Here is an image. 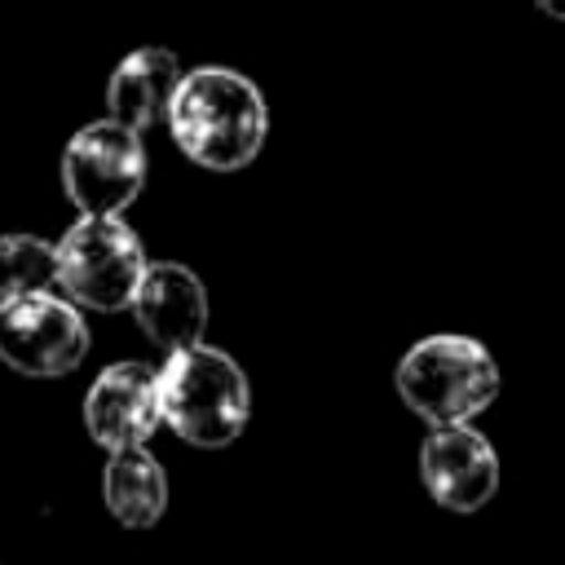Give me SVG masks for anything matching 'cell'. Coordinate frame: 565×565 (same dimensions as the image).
Wrapping results in <instances>:
<instances>
[{
  "label": "cell",
  "instance_id": "cell-1",
  "mask_svg": "<svg viewBox=\"0 0 565 565\" xmlns=\"http://www.w3.org/2000/svg\"><path fill=\"white\" fill-rule=\"evenodd\" d=\"M168 132L190 163L207 172H238L269 137V106L243 71L194 66L172 93Z\"/></svg>",
  "mask_w": 565,
  "mask_h": 565
},
{
  "label": "cell",
  "instance_id": "cell-2",
  "mask_svg": "<svg viewBox=\"0 0 565 565\" xmlns=\"http://www.w3.org/2000/svg\"><path fill=\"white\" fill-rule=\"evenodd\" d=\"M159 402L163 424L199 450H221L238 441L252 415V388L243 366L225 349H212L203 340L168 349L159 366Z\"/></svg>",
  "mask_w": 565,
  "mask_h": 565
},
{
  "label": "cell",
  "instance_id": "cell-3",
  "mask_svg": "<svg viewBox=\"0 0 565 565\" xmlns=\"http://www.w3.org/2000/svg\"><path fill=\"white\" fill-rule=\"evenodd\" d=\"M393 388L433 428L468 424L499 397V366L472 335H424L402 353Z\"/></svg>",
  "mask_w": 565,
  "mask_h": 565
},
{
  "label": "cell",
  "instance_id": "cell-4",
  "mask_svg": "<svg viewBox=\"0 0 565 565\" xmlns=\"http://www.w3.org/2000/svg\"><path fill=\"white\" fill-rule=\"evenodd\" d=\"M146 247L124 216H84L57 238V287L97 313H119L146 274Z\"/></svg>",
  "mask_w": 565,
  "mask_h": 565
},
{
  "label": "cell",
  "instance_id": "cell-5",
  "mask_svg": "<svg viewBox=\"0 0 565 565\" xmlns=\"http://www.w3.org/2000/svg\"><path fill=\"white\" fill-rule=\"evenodd\" d=\"M146 185L141 132L119 119L84 124L62 150V190L84 216H119Z\"/></svg>",
  "mask_w": 565,
  "mask_h": 565
},
{
  "label": "cell",
  "instance_id": "cell-6",
  "mask_svg": "<svg viewBox=\"0 0 565 565\" xmlns=\"http://www.w3.org/2000/svg\"><path fill=\"white\" fill-rule=\"evenodd\" d=\"M88 353V322L71 296L22 291L0 300V362L31 380L71 375Z\"/></svg>",
  "mask_w": 565,
  "mask_h": 565
},
{
  "label": "cell",
  "instance_id": "cell-7",
  "mask_svg": "<svg viewBox=\"0 0 565 565\" xmlns=\"http://www.w3.org/2000/svg\"><path fill=\"white\" fill-rule=\"evenodd\" d=\"M163 424L159 402V371L146 362H110L88 397H84V428L110 455L124 446H146Z\"/></svg>",
  "mask_w": 565,
  "mask_h": 565
},
{
  "label": "cell",
  "instance_id": "cell-8",
  "mask_svg": "<svg viewBox=\"0 0 565 565\" xmlns=\"http://www.w3.org/2000/svg\"><path fill=\"white\" fill-rule=\"evenodd\" d=\"M419 477L428 499L441 503L446 512H477L499 490V455L477 428L446 424L424 437Z\"/></svg>",
  "mask_w": 565,
  "mask_h": 565
},
{
  "label": "cell",
  "instance_id": "cell-9",
  "mask_svg": "<svg viewBox=\"0 0 565 565\" xmlns=\"http://www.w3.org/2000/svg\"><path fill=\"white\" fill-rule=\"evenodd\" d=\"M128 309H132L137 327L159 349L199 344L203 327H207V287L199 282L194 269H185L177 260H154V265H146Z\"/></svg>",
  "mask_w": 565,
  "mask_h": 565
},
{
  "label": "cell",
  "instance_id": "cell-10",
  "mask_svg": "<svg viewBox=\"0 0 565 565\" xmlns=\"http://www.w3.org/2000/svg\"><path fill=\"white\" fill-rule=\"evenodd\" d=\"M181 62L172 49L163 44H141L132 49L106 79V110L110 119L146 132L154 124H168V106H172V93L181 84Z\"/></svg>",
  "mask_w": 565,
  "mask_h": 565
},
{
  "label": "cell",
  "instance_id": "cell-11",
  "mask_svg": "<svg viewBox=\"0 0 565 565\" xmlns=\"http://www.w3.org/2000/svg\"><path fill=\"white\" fill-rule=\"evenodd\" d=\"M102 499L110 516L128 530H150L168 512V472L146 446L110 450L102 468Z\"/></svg>",
  "mask_w": 565,
  "mask_h": 565
},
{
  "label": "cell",
  "instance_id": "cell-12",
  "mask_svg": "<svg viewBox=\"0 0 565 565\" xmlns=\"http://www.w3.org/2000/svg\"><path fill=\"white\" fill-rule=\"evenodd\" d=\"M57 287V243L40 234H0V300Z\"/></svg>",
  "mask_w": 565,
  "mask_h": 565
},
{
  "label": "cell",
  "instance_id": "cell-13",
  "mask_svg": "<svg viewBox=\"0 0 565 565\" xmlns=\"http://www.w3.org/2000/svg\"><path fill=\"white\" fill-rule=\"evenodd\" d=\"M534 9L547 13V18H556V22H565V0H534Z\"/></svg>",
  "mask_w": 565,
  "mask_h": 565
}]
</instances>
